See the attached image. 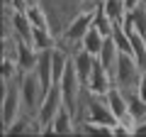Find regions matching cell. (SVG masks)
I'll use <instances>...</instances> for the list:
<instances>
[{"label":"cell","instance_id":"6da1fadb","mask_svg":"<svg viewBox=\"0 0 146 137\" xmlns=\"http://www.w3.org/2000/svg\"><path fill=\"white\" fill-rule=\"evenodd\" d=\"M3 86V95H0V115H3V132L12 125L22 113V93H20V76H3L0 79Z\"/></svg>","mask_w":146,"mask_h":137},{"label":"cell","instance_id":"7a4b0ae2","mask_svg":"<svg viewBox=\"0 0 146 137\" xmlns=\"http://www.w3.org/2000/svg\"><path fill=\"white\" fill-rule=\"evenodd\" d=\"M39 5L46 10L51 30H54L56 37L66 30L68 22L78 15V12H83V3L80 0H39Z\"/></svg>","mask_w":146,"mask_h":137},{"label":"cell","instance_id":"3957f363","mask_svg":"<svg viewBox=\"0 0 146 137\" xmlns=\"http://www.w3.org/2000/svg\"><path fill=\"white\" fill-rule=\"evenodd\" d=\"M20 93H22V113L27 118L36 120L39 105H42L44 95H46V88H44L42 79L36 76V71H29V74L20 76Z\"/></svg>","mask_w":146,"mask_h":137},{"label":"cell","instance_id":"277c9868","mask_svg":"<svg viewBox=\"0 0 146 137\" xmlns=\"http://www.w3.org/2000/svg\"><path fill=\"white\" fill-rule=\"evenodd\" d=\"M141 76H144V68L139 66V61H136L131 54H122V52H119L117 66H115V71H112L115 86H119L127 95H129V93H136Z\"/></svg>","mask_w":146,"mask_h":137},{"label":"cell","instance_id":"5b68a950","mask_svg":"<svg viewBox=\"0 0 146 137\" xmlns=\"http://www.w3.org/2000/svg\"><path fill=\"white\" fill-rule=\"evenodd\" d=\"M61 108H63V95H61V88L56 83V86H51L46 91L42 105H39V113H36V122L42 127V135H54L51 132V120L58 115Z\"/></svg>","mask_w":146,"mask_h":137},{"label":"cell","instance_id":"8992f818","mask_svg":"<svg viewBox=\"0 0 146 137\" xmlns=\"http://www.w3.org/2000/svg\"><path fill=\"white\" fill-rule=\"evenodd\" d=\"M73 64H76L78 79L83 81V86L88 88V81H90V76H93V68H95V64H98V56H93L90 52H85V49L80 47L78 52L73 54Z\"/></svg>","mask_w":146,"mask_h":137},{"label":"cell","instance_id":"52a82bcc","mask_svg":"<svg viewBox=\"0 0 146 137\" xmlns=\"http://www.w3.org/2000/svg\"><path fill=\"white\" fill-rule=\"evenodd\" d=\"M51 132L54 135H76V118L66 105L58 110V115L51 120Z\"/></svg>","mask_w":146,"mask_h":137},{"label":"cell","instance_id":"ba28073f","mask_svg":"<svg viewBox=\"0 0 146 137\" xmlns=\"http://www.w3.org/2000/svg\"><path fill=\"white\" fill-rule=\"evenodd\" d=\"M117 59H119V47H117L115 37H105L102 52L98 54V61L107 68L110 74H112V71H115V66H117Z\"/></svg>","mask_w":146,"mask_h":137},{"label":"cell","instance_id":"9c48e42d","mask_svg":"<svg viewBox=\"0 0 146 137\" xmlns=\"http://www.w3.org/2000/svg\"><path fill=\"white\" fill-rule=\"evenodd\" d=\"M102 7L105 12L110 15V20L115 22V25H124L127 20V5H124V0H102Z\"/></svg>","mask_w":146,"mask_h":137},{"label":"cell","instance_id":"30bf717a","mask_svg":"<svg viewBox=\"0 0 146 137\" xmlns=\"http://www.w3.org/2000/svg\"><path fill=\"white\" fill-rule=\"evenodd\" d=\"M102 44H105V34L100 30H95V27H90V32L83 37V44H80V47H83L85 52H90L93 56H98V54L102 52Z\"/></svg>","mask_w":146,"mask_h":137},{"label":"cell","instance_id":"8fae6325","mask_svg":"<svg viewBox=\"0 0 146 137\" xmlns=\"http://www.w3.org/2000/svg\"><path fill=\"white\" fill-rule=\"evenodd\" d=\"M93 27H95V30H100L105 37H112V32H115L117 25L110 20V15L105 12V7L98 5V7H95V17H93Z\"/></svg>","mask_w":146,"mask_h":137},{"label":"cell","instance_id":"7c38bea8","mask_svg":"<svg viewBox=\"0 0 146 137\" xmlns=\"http://www.w3.org/2000/svg\"><path fill=\"white\" fill-rule=\"evenodd\" d=\"M127 98H129V118L134 120V127H136V122L146 120V100L139 93H129Z\"/></svg>","mask_w":146,"mask_h":137},{"label":"cell","instance_id":"4fadbf2b","mask_svg":"<svg viewBox=\"0 0 146 137\" xmlns=\"http://www.w3.org/2000/svg\"><path fill=\"white\" fill-rule=\"evenodd\" d=\"M27 17L32 20V25L34 27H49L51 30V22H49V15H46V10H44L39 3H32V5H27Z\"/></svg>","mask_w":146,"mask_h":137},{"label":"cell","instance_id":"5bb4252c","mask_svg":"<svg viewBox=\"0 0 146 137\" xmlns=\"http://www.w3.org/2000/svg\"><path fill=\"white\" fill-rule=\"evenodd\" d=\"M136 93H139L141 98L146 100V71H144V76H141V81H139V88H136Z\"/></svg>","mask_w":146,"mask_h":137},{"label":"cell","instance_id":"9a60e30c","mask_svg":"<svg viewBox=\"0 0 146 137\" xmlns=\"http://www.w3.org/2000/svg\"><path fill=\"white\" fill-rule=\"evenodd\" d=\"M134 135H146V120L136 122V127H134Z\"/></svg>","mask_w":146,"mask_h":137},{"label":"cell","instance_id":"2e32d148","mask_svg":"<svg viewBox=\"0 0 146 137\" xmlns=\"http://www.w3.org/2000/svg\"><path fill=\"white\" fill-rule=\"evenodd\" d=\"M25 3H27V5H32V3H39V0H25Z\"/></svg>","mask_w":146,"mask_h":137}]
</instances>
